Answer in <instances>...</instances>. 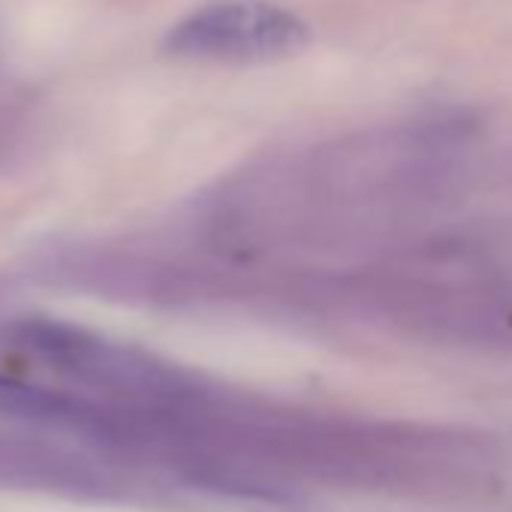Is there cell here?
<instances>
[{
    "label": "cell",
    "mask_w": 512,
    "mask_h": 512,
    "mask_svg": "<svg viewBox=\"0 0 512 512\" xmlns=\"http://www.w3.org/2000/svg\"><path fill=\"white\" fill-rule=\"evenodd\" d=\"M314 293L416 338L512 341V260L473 241L422 244Z\"/></svg>",
    "instance_id": "1"
},
{
    "label": "cell",
    "mask_w": 512,
    "mask_h": 512,
    "mask_svg": "<svg viewBox=\"0 0 512 512\" xmlns=\"http://www.w3.org/2000/svg\"><path fill=\"white\" fill-rule=\"evenodd\" d=\"M308 43V25L293 10L269 0H211L163 37V49L175 58L220 64L281 61Z\"/></svg>",
    "instance_id": "2"
}]
</instances>
